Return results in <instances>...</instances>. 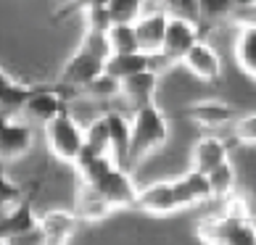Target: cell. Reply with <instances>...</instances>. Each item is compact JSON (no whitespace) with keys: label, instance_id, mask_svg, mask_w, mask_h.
I'll use <instances>...</instances> for the list:
<instances>
[{"label":"cell","instance_id":"6da1fadb","mask_svg":"<svg viewBox=\"0 0 256 245\" xmlns=\"http://www.w3.org/2000/svg\"><path fill=\"white\" fill-rule=\"evenodd\" d=\"M108 58H111V50H108L106 34L84 32L80 48L74 50L69 58H66V63L61 66L58 87H64L69 95L80 92L82 87H88L96 77H100Z\"/></svg>","mask_w":256,"mask_h":245},{"label":"cell","instance_id":"7a4b0ae2","mask_svg":"<svg viewBox=\"0 0 256 245\" xmlns=\"http://www.w3.org/2000/svg\"><path fill=\"white\" fill-rule=\"evenodd\" d=\"M169 119L158 108V103H148L130 114V150H127V172L150 153H156L169 140Z\"/></svg>","mask_w":256,"mask_h":245},{"label":"cell","instance_id":"3957f363","mask_svg":"<svg viewBox=\"0 0 256 245\" xmlns=\"http://www.w3.org/2000/svg\"><path fill=\"white\" fill-rule=\"evenodd\" d=\"M135 209L148 216H172L180 211L196 209V201L188 193L182 177H172V180H158L140 187Z\"/></svg>","mask_w":256,"mask_h":245},{"label":"cell","instance_id":"277c9868","mask_svg":"<svg viewBox=\"0 0 256 245\" xmlns=\"http://www.w3.org/2000/svg\"><path fill=\"white\" fill-rule=\"evenodd\" d=\"M42 132H45V145H48L56 161L74 166L84 145V127L74 119L72 111H64L61 116H56L50 124L42 127Z\"/></svg>","mask_w":256,"mask_h":245},{"label":"cell","instance_id":"5b68a950","mask_svg":"<svg viewBox=\"0 0 256 245\" xmlns=\"http://www.w3.org/2000/svg\"><path fill=\"white\" fill-rule=\"evenodd\" d=\"M66 100H69V92L58 84H40V87H32L30 98H26L22 116L30 121V124H50L56 116H61L66 108Z\"/></svg>","mask_w":256,"mask_h":245},{"label":"cell","instance_id":"8992f818","mask_svg":"<svg viewBox=\"0 0 256 245\" xmlns=\"http://www.w3.org/2000/svg\"><path fill=\"white\" fill-rule=\"evenodd\" d=\"M204 40V26L185 21V18L169 16L166 18V29H164V42H161V58L169 66H174L185 58V53L193 48L196 42Z\"/></svg>","mask_w":256,"mask_h":245},{"label":"cell","instance_id":"52a82bcc","mask_svg":"<svg viewBox=\"0 0 256 245\" xmlns=\"http://www.w3.org/2000/svg\"><path fill=\"white\" fill-rule=\"evenodd\" d=\"M90 187H96V190L106 198L111 203V209H135V201H138V182L132 172L127 169H119V166H111L106 174H100L96 182Z\"/></svg>","mask_w":256,"mask_h":245},{"label":"cell","instance_id":"ba28073f","mask_svg":"<svg viewBox=\"0 0 256 245\" xmlns=\"http://www.w3.org/2000/svg\"><path fill=\"white\" fill-rule=\"evenodd\" d=\"M34 145V129L22 114H8L0 129V164H11L24 158Z\"/></svg>","mask_w":256,"mask_h":245},{"label":"cell","instance_id":"9c48e42d","mask_svg":"<svg viewBox=\"0 0 256 245\" xmlns=\"http://www.w3.org/2000/svg\"><path fill=\"white\" fill-rule=\"evenodd\" d=\"M166 8L164 5H143V16L135 21V37H138V50L146 55H158L161 42H164L166 29Z\"/></svg>","mask_w":256,"mask_h":245},{"label":"cell","instance_id":"30bf717a","mask_svg":"<svg viewBox=\"0 0 256 245\" xmlns=\"http://www.w3.org/2000/svg\"><path fill=\"white\" fill-rule=\"evenodd\" d=\"M180 66H182L188 74H193V77L204 79V82H220L222 79V69H224L220 50H216L206 37L201 42H196L193 48L185 53V58L180 61Z\"/></svg>","mask_w":256,"mask_h":245},{"label":"cell","instance_id":"8fae6325","mask_svg":"<svg viewBox=\"0 0 256 245\" xmlns=\"http://www.w3.org/2000/svg\"><path fill=\"white\" fill-rule=\"evenodd\" d=\"M37 222H40V216L34 214L32 198L24 195L16 206L0 211V240L11 243L14 238H26V235H34L37 232Z\"/></svg>","mask_w":256,"mask_h":245},{"label":"cell","instance_id":"7c38bea8","mask_svg":"<svg viewBox=\"0 0 256 245\" xmlns=\"http://www.w3.org/2000/svg\"><path fill=\"white\" fill-rule=\"evenodd\" d=\"M80 227V219L74 211L66 209H53L40 216L37 222V235H40V245H69L74 232Z\"/></svg>","mask_w":256,"mask_h":245},{"label":"cell","instance_id":"4fadbf2b","mask_svg":"<svg viewBox=\"0 0 256 245\" xmlns=\"http://www.w3.org/2000/svg\"><path fill=\"white\" fill-rule=\"evenodd\" d=\"M224 161H230V143L216 135H204L190 148V166L188 169L198 174H208Z\"/></svg>","mask_w":256,"mask_h":245},{"label":"cell","instance_id":"5bb4252c","mask_svg":"<svg viewBox=\"0 0 256 245\" xmlns=\"http://www.w3.org/2000/svg\"><path fill=\"white\" fill-rule=\"evenodd\" d=\"M158 82H161V71H156V69H146L140 74H132V77L119 82V98H124L130 111L143 108L148 103H156Z\"/></svg>","mask_w":256,"mask_h":245},{"label":"cell","instance_id":"9a60e30c","mask_svg":"<svg viewBox=\"0 0 256 245\" xmlns=\"http://www.w3.org/2000/svg\"><path fill=\"white\" fill-rule=\"evenodd\" d=\"M185 116L204 129H220V127H227L235 121V108L227 100L204 98V100H193L185 108Z\"/></svg>","mask_w":256,"mask_h":245},{"label":"cell","instance_id":"2e32d148","mask_svg":"<svg viewBox=\"0 0 256 245\" xmlns=\"http://www.w3.org/2000/svg\"><path fill=\"white\" fill-rule=\"evenodd\" d=\"M146 69H156V71H164L169 69V63L161 58V55H146V53H127V55H111L106 61V71L108 77H114L116 82L132 77V74H140Z\"/></svg>","mask_w":256,"mask_h":245},{"label":"cell","instance_id":"e0dca14e","mask_svg":"<svg viewBox=\"0 0 256 245\" xmlns=\"http://www.w3.org/2000/svg\"><path fill=\"white\" fill-rule=\"evenodd\" d=\"M232 53H235V63L240 66V71L256 82V21H251V18H240L238 21Z\"/></svg>","mask_w":256,"mask_h":245},{"label":"cell","instance_id":"ac0fdd59","mask_svg":"<svg viewBox=\"0 0 256 245\" xmlns=\"http://www.w3.org/2000/svg\"><path fill=\"white\" fill-rule=\"evenodd\" d=\"M103 121L108 129V145H111V158L119 169H127V150H130V116L124 111L108 108L103 111Z\"/></svg>","mask_w":256,"mask_h":245},{"label":"cell","instance_id":"d6986e66","mask_svg":"<svg viewBox=\"0 0 256 245\" xmlns=\"http://www.w3.org/2000/svg\"><path fill=\"white\" fill-rule=\"evenodd\" d=\"M74 214H77L80 224L82 222H103L106 216L114 214V209L96 187L80 185L77 187V201H74Z\"/></svg>","mask_w":256,"mask_h":245},{"label":"cell","instance_id":"ffe728a7","mask_svg":"<svg viewBox=\"0 0 256 245\" xmlns=\"http://www.w3.org/2000/svg\"><path fill=\"white\" fill-rule=\"evenodd\" d=\"M30 92H32L30 84L11 79L3 69H0V111H6V114H22Z\"/></svg>","mask_w":256,"mask_h":245},{"label":"cell","instance_id":"44dd1931","mask_svg":"<svg viewBox=\"0 0 256 245\" xmlns=\"http://www.w3.org/2000/svg\"><path fill=\"white\" fill-rule=\"evenodd\" d=\"M206 180H208V187H212L214 201H227V198L238 193V169H235L232 161H224L214 172H208Z\"/></svg>","mask_w":256,"mask_h":245},{"label":"cell","instance_id":"7402d4cb","mask_svg":"<svg viewBox=\"0 0 256 245\" xmlns=\"http://www.w3.org/2000/svg\"><path fill=\"white\" fill-rule=\"evenodd\" d=\"M84 150H90L92 156H111V145H108V129L106 121H103V114L96 116L84 127ZM114 161V158H111Z\"/></svg>","mask_w":256,"mask_h":245},{"label":"cell","instance_id":"603a6c76","mask_svg":"<svg viewBox=\"0 0 256 245\" xmlns=\"http://www.w3.org/2000/svg\"><path fill=\"white\" fill-rule=\"evenodd\" d=\"M108 18L111 26H135V21L143 16V3L140 0H108Z\"/></svg>","mask_w":256,"mask_h":245},{"label":"cell","instance_id":"cb8c5ba5","mask_svg":"<svg viewBox=\"0 0 256 245\" xmlns=\"http://www.w3.org/2000/svg\"><path fill=\"white\" fill-rule=\"evenodd\" d=\"M106 42L111 55H127V53H140L138 50V37L135 26H111L106 32Z\"/></svg>","mask_w":256,"mask_h":245},{"label":"cell","instance_id":"d4e9b609","mask_svg":"<svg viewBox=\"0 0 256 245\" xmlns=\"http://www.w3.org/2000/svg\"><path fill=\"white\" fill-rule=\"evenodd\" d=\"M77 95L92 98V100H111V98H119V82L103 71L100 77H96V79L88 84V87H82Z\"/></svg>","mask_w":256,"mask_h":245},{"label":"cell","instance_id":"484cf974","mask_svg":"<svg viewBox=\"0 0 256 245\" xmlns=\"http://www.w3.org/2000/svg\"><path fill=\"white\" fill-rule=\"evenodd\" d=\"M82 18H84V32L106 34L111 29V18H108L106 3H88V5H82Z\"/></svg>","mask_w":256,"mask_h":245},{"label":"cell","instance_id":"4316f807","mask_svg":"<svg viewBox=\"0 0 256 245\" xmlns=\"http://www.w3.org/2000/svg\"><path fill=\"white\" fill-rule=\"evenodd\" d=\"M232 140L238 145L246 148H256V111L243 114L232 121Z\"/></svg>","mask_w":256,"mask_h":245},{"label":"cell","instance_id":"83f0119b","mask_svg":"<svg viewBox=\"0 0 256 245\" xmlns=\"http://www.w3.org/2000/svg\"><path fill=\"white\" fill-rule=\"evenodd\" d=\"M180 177H182V182H185V187H188V193L193 195L196 206L214 201V198H212V187H208V180H206V174H198V172H190V169H188V172H185V174H180Z\"/></svg>","mask_w":256,"mask_h":245},{"label":"cell","instance_id":"f1b7e54d","mask_svg":"<svg viewBox=\"0 0 256 245\" xmlns=\"http://www.w3.org/2000/svg\"><path fill=\"white\" fill-rule=\"evenodd\" d=\"M24 198V190L22 185H16L11 177L6 174V166L0 164V211L3 209H11V206H16L18 201Z\"/></svg>","mask_w":256,"mask_h":245},{"label":"cell","instance_id":"f546056e","mask_svg":"<svg viewBox=\"0 0 256 245\" xmlns=\"http://www.w3.org/2000/svg\"><path fill=\"white\" fill-rule=\"evenodd\" d=\"M201 5V21L208 18V21H227V18L235 16V3L230 0H206Z\"/></svg>","mask_w":256,"mask_h":245},{"label":"cell","instance_id":"4dcf8cb0","mask_svg":"<svg viewBox=\"0 0 256 245\" xmlns=\"http://www.w3.org/2000/svg\"><path fill=\"white\" fill-rule=\"evenodd\" d=\"M6 119H8V114H6V111H0V129H3V124H6Z\"/></svg>","mask_w":256,"mask_h":245}]
</instances>
